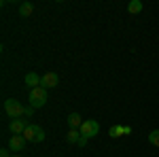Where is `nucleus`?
<instances>
[{"label": "nucleus", "instance_id": "nucleus-8", "mask_svg": "<svg viewBox=\"0 0 159 157\" xmlns=\"http://www.w3.org/2000/svg\"><path fill=\"white\" fill-rule=\"evenodd\" d=\"M40 79H43V76H38L36 72H28V74H25V85H28L30 89L40 87Z\"/></svg>", "mask_w": 159, "mask_h": 157}, {"label": "nucleus", "instance_id": "nucleus-10", "mask_svg": "<svg viewBox=\"0 0 159 157\" xmlns=\"http://www.w3.org/2000/svg\"><path fill=\"white\" fill-rule=\"evenodd\" d=\"M142 9H144V7H142V2H140V0H132V2L127 4V11L132 13V15H138V13H142Z\"/></svg>", "mask_w": 159, "mask_h": 157}, {"label": "nucleus", "instance_id": "nucleus-7", "mask_svg": "<svg viewBox=\"0 0 159 157\" xmlns=\"http://www.w3.org/2000/svg\"><path fill=\"white\" fill-rule=\"evenodd\" d=\"M25 140L24 136H11L9 138V149H11L13 153H19V151H24V146H25Z\"/></svg>", "mask_w": 159, "mask_h": 157}, {"label": "nucleus", "instance_id": "nucleus-13", "mask_svg": "<svg viewBox=\"0 0 159 157\" xmlns=\"http://www.w3.org/2000/svg\"><path fill=\"white\" fill-rule=\"evenodd\" d=\"M108 136L110 138H119V136H123V125H112L108 130Z\"/></svg>", "mask_w": 159, "mask_h": 157}, {"label": "nucleus", "instance_id": "nucleus-6", "mask_svg": "<svg viewBox=\"0 0 159 157\" xmlns=\"http://www.w3.org/2000/svg\"><path fill=\"white\" fill-rule=\"evenodd\" d=\"M30 123L25 119H11V123H9V130L13 132V136H24L25 127H28Z\"/></svg>", "mask_w": 159, "mask_h": 157}, {"label": "nucleus", "instance_id": "nucleus-12", "mask_svg": "<svg viewBox=\"0 0 159 157\" xmlns=\"http://www.w3.org/2000/svg\"><path fill=\"white\" fill-rule=\"evenodd\" d=\"M19 13H21L24 17H30V15L34 13V4H32V2H24V4L19 7Z\"/></svg>", "mask_w": 159, "mask_h": 157}, {"label": "nucleus", "instance_id": "nucleus-18", "mask_svg": "<svg viewBox=\"0 0 159 157\" xmlns=\"http://www.w3.org/2000/svg\"><path fill=\"white\" fill-rule=\"evenodd\" d=\"M127 134H132V127H127V125H123V136H127Z\"/></svg>", "mask_w": 159, "mask_h": 157}, {"label": "nucleus", "instance_id": "nucleus-16", "mask_svg": "<svg viewBox=\"0 0 159 157\" xmlns=\"http://www.w3.org/2000/svg\"><path fill=\"white\" fill-rule=\"evenodd\" d=\"M0 157H13V155L9 153V149H2V151H0Z\"/></svg>", "mask_w": 159, "mask_h": 157}, {"label": "nucleus", "instance_id": "nucleus-5", "mask_svg": "<svg viewBox=\"0 0 159 157\" xmlns=\"http://www.w3.org/2000/svg\"><path fill=\"white\" fill-rule=\"evenodd\" d=\"M57 85H60V76H57V72H45V74H43V79H40V87L51 89V87H57Z\"/></svg>", "mask_w": 159, "mask_h": 157}, {"label": "nucleus", "instance_id": "nucleus-9", "mask_svg": "<svg viewBox=\"0 0 159 157\" xmlns=\"http://www.w3.org/2000/svg\"><path fill=\"white\" fill-rule=\"evenodd\" d=\"M68 125H70V130H81V125H83L81 115L79 113H70L68 115Z\"/></svg>", "mask_w": 159, "mask_h": 157}, {"label": "nucleus", "instance_id": "nucleus-11", "mask_svg": "<svg viewBox=\"0 0 159 157\" xmlns=\"http://www.w3.org/2000/svg\"><path fill=\"white\" fill-rule=\"evenodd\" d=\"M81 136H83V134H81V130H70V132L66 134V140H68V142H72V145H79Z\"/></svg>", "mask_w": 159, "mask_h": 157}, {"label": "nucleus", "instance_id": "nucleus-4", "mask_svg": "<svg viewBox=\"0 0 159 157\" xmlns=\"http://www.w3.org/2000/svg\"><path fill=\"white\" fill-rule=\"evenodd\" d=\"M98 132H100V123L96 119H85L83 121L81 134H83L85 138H93V136H98Z\"/></svg>", "mask_w": 159, "mask_h": 157}, {"label": "nucleus", "instance_id": "nucleus-19", "mask_svg": "<svg viewBox=\"0 0 159 157\" xmlns=\"http://www.w3.org/2000/svg\"><path fill=\"white\" fill-rule=\"evenodd\" d=\"M13 157H24V155H13Z\"/></svg>", "mask_w": 159, "mask_h": 157}, {"label": "nucleus", "instance_id": "nucleus-1", "mask_svg": "<svg viewBox=\"0 0 159 157\" xmlns=\"http://www.w3.org/2000/svg\"><path fill=\"white\" fill-rule=\"evenodd\" d=\"M24 110H25V106L19 100H15V98H9V100L4 102V113H7L11 119H21V117H24Z\"/></svg>", "mask_w": 159, "mask_h": 157}, {"label": "nucleus", "instance_id": "nucleus-17", "mask_svg": "<svg viewBox=\"0 0 159 157\" xmlns=\"http://www.w3.org/2000/svg\"><path fill=\"white\" fill-rule=\"evenodd\" d=\"M87 140H89V138H85V136H81V140H79V146H85V145H87Z\"/></svg>", "mask_w": 159, "mask_h": 157}, {"label": "nucleus", "instance_id": "nucleus-3", "mask_svg": "<svg viewBox=\"0 0 159 157\" xmlns=\"http://www.w3.org/2000/svg\"><path fill=\"white\" fill-rule=\"evenodd\" d=\"M24 138L28 140V142H43L45 140V130L40 127V125H28L24 132Z\"/></svg>", "mask_w": 159, "mask_h": 157}, {"label": "nucleus", "instance_id": "nucleus-2", "mask_svg": "<svg viewBox=\"0 0 159 157\" xmlns=\"http://www.w3.org/2000/svg\"><path fill=\"white\" fill-rule=\"evenodd\" d=\"M47 104V89L45 87H34L30 89V106L32 109H40Z\"/></svg>", "mask_w": 159, "mask_h": 157}, {"label": "nucleus", "instance_id": "nucleus-15", "mask_svg": "<svg viewBox=\"0 0 159 157\" xmlns=\"http://www.w3.org/2000/svg\"><path fill=\"white\" fill-rule=\"evenodd\" d=\"M32 115H34V109H32V106H25V110H24V119L28 121L30 117H32Z\"/></svg>", "mask_w": 159, "mask_h": 157}, {"label": "nucleus", "instance_id": "nucleus-14", "mask_svg": "<svg viewBox=\"0 0 159 157\" xmlns=\"http://www.w3.org/2000/svg\"><path fill=\"white\" fill-rule=\"evenodd\" d=\"M148 142L153 146H159V130H153V132L148 134Z\"/></svg>", "mask_w": 159, "mask_h": 157}]
</instances>
